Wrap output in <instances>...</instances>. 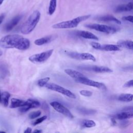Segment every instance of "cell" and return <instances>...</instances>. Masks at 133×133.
<instances>
[{
    "label": "cell",
    "mask_w": 133,
    "mask_h": 133,
    "mask_svg": "<svg viewBox=\"0 0 133 133\" xmlns=\"http://www.w3.org/2000/svg\"><path fill=\"white\" fill-rule=\"evenodd\" d=\"M50 104L58 112L64 115V116L70 118H74L73 115L71 113L69 110L60 102L57 101H52L50 103Z\"/></svg>",
    "instance_id": "11"
},
{
    "label": "cell",
    "mask_w": 133,
    "mask_h": 133,
    "mask_svg": "<svg viewBox=\"0 0 133 133\" xmlns=\"http://www.w3.org/2000/svg\"><path fill=\"white\" fill-rule=\"evenodd\" d=\"M25 101L21 99L17 98H12L11 99V103L10 108H20L23 106L25 104Z\"/></svg>",
    "instance_id": "22"
},
{
    "label": "cell",
    "mask_w": 133,
    "mask_h": 133,
    "mask_svg": "<svg viewBox=\"0 0 133 133\" xmlns=\"http://www.w3.org/2000/svg\"><path fill=\"white\" fill-rule=\"evenodd\" d=\"M122 20L129 21L131 23L133 22V16H124L122 17Z\"/></svg>",
    "instance_id": "31"
},
{
    "label": "cell",
    "mask_w": 133,
    "mask_h": 133,
    "mask_svg": "<svg viewBox=\"0 0 133 133\" xmlns=\"http://www.w3.org/2000/svg\"><path fill=\"white\" fill-rule=\"evenodd\" d=\"M57 7V0H50L48 7V14L52 15L55 11Z\"/></svg>",
    "instance_id": "24"
},
{
    "label": "cell",
    "mask_w": 133,
    "mask_h": 133,
    "mask_svg": "<svg viewBox=\"0 0 133 133\" xmlns=\"http://www.w3.org/2000/svg\"><path fill=\"white\" fill-rule=\"evenodd\" d=\"M5 15L4 14H1L0 15V24L2 23V22L3 21L4 18H5Z\"/></svg>",
    "instance_id": "33"
},
{
    "label": "cell",
    "mask_w": 133,
    "mask_h": 133,
    "mask_svg": "<svg viewBox=\"0 0 133 133\" xmlns=\"http://www.w3.org/2000/svg\"><path fill=\"white\" fill-rule=\"evenodd\" d=\"M47 118V116L46 115H44L37 119H36L35 121H34L33 122V125L35 126L36 125H38V124L41 123L42 122H43L44 121H45L46 119Z\"/></svg>",
    "instance_id": "29"
},
{
    "label": "cell",
    "mask_w": 133,
    "mask_h": 133,
    "mask_svg": "<svg viewBox=\"0 0 133 133\" xmlns=\"http://www.w3.org/2000/svg\"><path fill=\"white\" fill-rule=\"evenodd\" d=\"M22 16L21 15H17L14 17L5 25V30L7 32L12 30L14 28V27H15L19 22L22 18Z\"/></svg>",
    "instance_id": "13"
},
{
    "label": "cell",
    "mask_w": 133,
    "mask_h": 133,
    "mask_svg": "<svg viewBox=\"0 0 133 133\" xmlns=\"http://www.w3.org/2000/svg\"><path fill=\"white\" fill-rule=\"evenodd\" d=\"M45 87L47 88L54 90L56 92H58L59 93H61L64 96H66L72 99H75L76 98V96L70 90L54 83H47L45 86Z\"/></svg>",
    "instance_id": "7"
},
{
    "label": "cell",
    "mask_w": 133,
    "mask_h": 133,
    "mask_svg": "<svg viewBox=\"0 0 133 133\" xmlns=\"http://www.w3.org/2000/svg\"><path fill=\"white\" fill-rule=\"evenodd\" d=\"M85 26L89 29H92L99 32L105 33L107 34H113L117 32L119 29L112 26L97 23H90L85 24Z\"/></svg>",
    "instance_id": "4"
},
{
    "label": "cell",
    "mask_w": 133,
    "mask_h": 133,
    "mask_svg": "<svg viewBox=\"0 0 133 133\" xmlns=\"http://www.w3.org/2000/svg\"><path fill=\"white\" fill-rule=\"evenodd\" d=\"M4 0H0V6L3 4Z\"/></svg>",
    "instance_id": "37"
},
{
    "label": "cell",
    "mask_w": 133,
    "mask_h": 133,
    "mask_svg": "<svg viewBox=\"0 0 133 133\" xmlns=\"http://www.w3.org/2000/svg\"><path fill=\"white\" fill-rule=\"evenodd\" d=\"M82 126L85 128H91L94 127L96 126L95 122L90 119H85L84 120L82 123Z\"/></svg>",
    "instance_id": "26"
},
{
    "label": "cell",
    "mask_w": 133,
    "mask_h": 133,
    "mask_svg": "<svg viewBox=\"0 0 133 133\" xmlns=\"http://www.w3.org/2000/svg\"><path fill=\"white\" fill-rule=\"evenodd\" d=\"M40 105L41 103L38 100L35 99H29L25 101V104L23 106L20 107L19 111L21 113H24L31 109L38 108L40 106Z\"/></svg>",
    "instance_id": "12"
},
{
    "label": "cell",
    "mask_w": 133,
    "mask_h": 133,
    "mask_svg": "<svg viewBox=\"0 0 133 133\" xmlns=\"http://www.w3.org/2000/svg\"><path fill=\"white\" fill-rule=\"evenodd\" d=\"M1 92H2V91L0 90V98H1Z\"/></svg>",
    "instance_id": "39"
},
{
    "label": "cell",
    "mask_w": 133,
    "mask_h": 133,
    "mask_svg": "<svg viewBox=\"0 0 133 133\" xmlns=\"http://www.w3.org/2000/svg\"><path fill=\"white\" fill-rule=\"evenodd\" d=\"M54 52V49H49L47 51L36 54L29 57V60L34 63H42L46 61L51 56Z\"/></svg>",
    "instance_id": "5"
},
{
    "label": "cell",
    "mask_w": 133,
    "mask_h": 133,
    "mask_svg": "<svg viewBox=\"0 0 133 133\" xmlns=\"http://www.w3.org/2000/svg\"><path fill=\"white\" fill-rule=\"evenodd\" d=\"M56 37L57 36L55 35H48L35 40L34 44L37 46H41L50 42Z\"/></svg>",
    "instance_id": "15"
},
{
    "label": "cell",
    "mask_w": 133,
    "mask_h": 133,
    "mask_svg": "<svg viewBox=\"0 0 133 133\" xmlns=\"http://www.w3.org/2000/svg\"><path fill=\"white\" fill-rule=\"evenodd\" d=\"M91 46L95 49L104 50L107 51H119L120 48L118 45L114 44H101L97 42H91Z\"/></svg>",
    "instance_id": "10"
},
{
    "label": "cell",
    "mask_w": 133,
    "mask_h": 133,
    "mask_svg": "<svg viewBox=\"0 0 133 133\" xmlns=\"http://www.w3.org/2000/svg\"><path fill=\"white\" fill-rule=\"evenodd\" d=\"M41 113H42L41 111L39 110L32 112L29 114V117L30 119H34L37 117L38 116H40L41 114Z\"/></svg>",
    "instance_id": "28"
},
{
    "label": "cell",
    "mask_w": 133,
    "mask_h": 133,
    "mask_svg": "<svg viewBox=\"0 0 133 133\" xmlns=\"http://www.w3.org/2000/svg\"><path fill=\"white\" fill-rule=\"evenodd\" d=\"M132 7L133 3L132 2H130L126 4H123L117 6L114 9V11L116 13L125 11H130L132 10Z\"/></svg>",
    "instance_id": "14"
},
{
    "label": "cell",
    "mask_w": 133,
    "mask_h": 133,
    "mask_svg": "<svg viewBox=\"0 0 133 133\" xmlns=\"http://www.w3.org/2000/svg\"><path fill=\"white\" fill-rule=\"evenodd\" d=\"M117 45L128 49H133V44L131 40H120L117 42Z\"/></svg>",
    "instance_id": "20"
},
{
    "label": "cell",
    "mask_w": 133,
    "mask_h": 133,
    "mask_svg": "<svg viewBox=\"0 0 133 133\" xmlns=\"http://www.w3.org/2000/svg\"><path fill=\"white\" fill-rule=\"evenodd\" d=\"M98 21H104V22H114L115 23L121 24V22L120 20H119L118 19L115 18V17L110 15H105V16H102L99 17L96 19Z\"/></svg>",
    "instance_id": "19"
},
{
    "label": "cell",
    "mask_w": 133,
    "mask_h": 133,
    "mask_svg": "<svg viewBox=\"0 0 133 133\" xmlns=\"http://www.w3.org/2000/svg\"><path fill=\"white\" fill-rule=\"evenodd\" d=\"M10 95L7 91H3L1 92L0 98V103L4 105L5 107H7L8 105L9 99Z\"/></svg>",
    "instance_id": "21"
},
{
    "label": "cell",
    "mask_w": 133,
    "mask_h": 133,
    "mask_svg": "<svg viewBox=\"0 0 133 133\" xmlns=\"http://www.w3.org/2000/svg\"><path fill=\"white\" fill-rule=\"evenodd\" d=\"M78 110L81 113L85 115H92L96 113V110H95L89 109L85 108H79Z\"/></svg>",
    "instance_id": "25"
},
{
    "label": "cell",
    "mask_w": 133,
    "mask_h": 133,
    "mask_svg": "<svg viewBox=\"0 0 133 133\" xmlns=\"http://www.w3.org/2000/svg\"><path fill=\"white\" fill-rule=\"evenodd\" d=\"M79 93L81 95L85 97H90L92 95V92L91 91L87 90H82L79 91Z\"/></svg>",
    "instance_id": "30"
},
{
    "label": "cell",
    "mask_w": 133,
    "mask_h": 133,
    "mask_svg": "<svg viewBox=\"0 0 133 133\" xmlns=\"http://www.w3.org/2000/svg\"><path fill=\"white\" fill-rule=\"evenodd\" d=\"M32 132V129L30 127H28L24 131V132L25 133H30Z\"/></svg>",
    "instance_id": "35"
},
{
    "label": "cell",
    "mask_w": 133,
    "mask_h": 133,
    "mask_svg": "<svg viewBox=\"0 0 133 133\" xmlns=\"http://www.w3.org/2000/svg\"><path fill=\"white\" fill-rule=\"evenodd\" d=\"M119 101L123 102H130L132 100V94H122L117 98Z\"/></svg>",
    "instance_id": "23"
},
{
    "label": "cell",
    "mask_w": 133,
    "mask_h": 133,
    "mask_svg": "<svg viewBox=\"0 0 133 133\" xmlns=\"http://www.w3.org/2000/svg\"><path fill=\"white\" fill-rule=\"evenodd\" d=\"M75 34L78 36L86 39H94L96 41H98L99 39L98 37L96 35H95L91 32H90L87 31H77Z\"/></svg>",
    "instance_id": "16"
},
{
    "label": "cell",
    "mask_w": 133,
    "mask_h": 133,
    "mask_svg": "<svg viewBox=\"0 0 133 133\" xmlns=\"http://www.w3.org/2000/svg\"><path fill=\"white\" fill-rule=\"evenodd\" d=\"M115 119L119 120H125L133 117L132 111H123L116 114L112 116Z\"/></svg>",
    "instance_id": "17"
},
{
    "label": "cell",
    "mask_w": 133,
    "mask_h": 133,
    "mask_svg": "<svg viewBox=\"0 0 133 133\" xmlns=\"http://www.w3.org/2000/svg\"><path fill=\"white\" fill-rule=\"evenodd\" d=\"M2 55H3V52H2V51L0 49V57L2 56Z\"/></svg>",
    "instance_id": "38"
},
{
    "label": "cell",
    "mask_w": 133,
    "mask_h": 133,
    "mask_svg": "<svg viewBox=\"0 0 133 133\" xmlns=\"http://www.w3.org/2000/svg\"><path fill=\"white\" fill-rule=\"evenodd\" d=\"M90 17V15L78 16L72 20L62 21L56 23L52 25L54 29H70L76 27L78 24L85 20H86Z\"/></svg>",
    "instance_id": "3"
},
{
    "label": "cell",
    "mask_w": 133,
    "mask_h": 133,
    "mask_svg": "<svg viewBox=\"0 0 133 133\" xmlns=\"http://www.w3.org/2000/svg\"><path fill=\"white\" fill-rule=\"evenodd\" d=\"M42 131L41 130H38V129H36L35 130L33 131V132H38V133H40L42 132Z\"/></svg>",
    "instance_id": "36"
},
{
    "label": "cell",
    "mask_w": 133,
    "mask_h": 133,
    "mask_svg": "<svg viewBox=\"0 0 133 133\" xmlns=\"http://www.w3.org/2000/svg\"><path fill=\"white\" fill-rule=\"evenodd\" d=\"M64 72L66 74H67L69 76L71 77L72 78H74L75 80L79 79L80 78H83L86 77L83 74L79 72V71L70 69H67L64 70Z\"/></svg>",
    "instance_id": "18"
},
{
    "label": "cell",
    "mask_w": 133,
    "mask_h": 133,
    "mask_svg": "<svg viewBox=\"0 0 133 133\" xmlns=\"http://www.w3.org/2000/svg\"><path fill=\"white\" fill-rule=\"evenodd\" d=\"M49 79H50V77H46L39 79L37 81V85L38 86L41 87H43L45 86V85L48 83Z\"/></svg>",
    "instance_id": "27"
},
{
    "label": "cell",
    "mask_w": 133,
    "mask_h": 133,
    "mask_svg": "<svg viewBox=\"0 0 133 133\" xmlns=\"http://www.w3.org/2000/svg\"><path fill=\"white\" fill-rule=\"evenodd\" d=\"M30 46V41L19 34H9L0 39V47L3 48H16L25 50Z\"/></svg>",
    "instance_id": "1"
},
{
    "label": "cell",
    "mask_w": 133,
    "mask_h": 133,
    "mask_svg": "<svg viewBox=\"0 0 133 133\" xmlns=\"http://www.w3.org/2000/svg\"><path fill=\"white\" fill-rule=\"evenodd\" d=\"M79 69L87 71H92L96 73H111L113 71L108 67L95 65H83L79 66Z\"/></svg>",
    "instance_id": "8"
},
{
    "label": "cell",
    "mask_w": 133,
    "mask_h": 133,
    "mask_svg": "<svg viewBox=\"0 0 133 133\" xmlns=\"http://www.w3.org/2000/svg\"><path fill=\"white\" fill-rule=\"evenodd\" d=\"M111 123H112V124L113 125H115L116 124V119L114 118V117H111Z\"/></svg>",
    "instance_id": "34"
},
{
    "label": "cell",
    "mask_w": 133,
    "mask_h": 133,
    "mask_svg": "<svg viewBox=\"0 0 133 133\" xmlns=\"http://www.w3.org/2000/svg\"><path fill=\"white\" fill-rule=\"evenodd\" d=\"M64 53L71 58L81 60H91L96 61V58L91 54L87 52H77L65 50Z\"/></svg>",
    "instance_id": "6"
},
{
    "label": "cell",
    "mask_w": 133,
    "mask_h": 133,
    "mask_svg": "<svg viewBox=\"0 0 133 133\" xmlns=\"http://www.w3.org/2000/svg\"><path fill=\"white\" fill-rule=\"evenodd\" d=\"M133 86V80L130 79L127 82H126L123 85L124 87H130Z\"/></svg>",
    "instance_id": "32"
},
{
    "label": "cell",
    "mask_w": 133,
    "mask_h": 133,
    "mask_svg": "<svg viewBox=\"0 0 133 133\" xmlns=\"http://www.w3.org/2000/svg\"><path fill=\"white\" fill-rule=\"evenodd\" d=\"M75 81L77 83H81L82 84H84L86 85L90 86H92L96 88H97L98 89H100L102 90H107V87L102 83L98 82L97 81H94L93 80H91L87 77H85L83 78H80L79 79H77L75 80Z\"/></svg>",
    "instance_id": "9"
},
{
    "label": "cell",
    "mask_w": 133,
    "mask_h": 133,
    "mask_svg": "<svg viewBox=\"0 0 133 133\" xmlns=\"http://www.w3.org/2000/svg\"><path fill=\"white\" fill-rule=\"evenodd\" d=\"M41 13L38 10H34L28 17L21 28V32L23 34H28L35 29L39 21Z\"/></svg>",
    "instance_id": "2"
}]
</instances>
